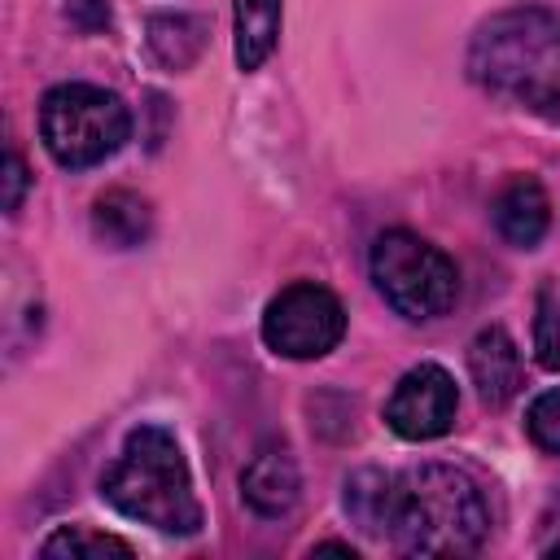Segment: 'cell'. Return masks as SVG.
Here are the masks:
<instances>
[{"label":"cell","mask_w":560,"mask_h":560,"mask_svg":"<svg viewBox=\"0 0 560 560\" xmlns=\"http://www.w3.org/2000/svg\"><path fill=\"white\" fill-rule=\"evenodd\" d=\"M490 512L481 486L455 464H411L389 472L385 538L407 556H468L486 542Z\"/></svg>","instance_id":"6da1fadb"},{"label":"cell","mask_w":560,"mask_h":560,"mask_svg":"<svg viewBox=\"0 0 560 560\" xmlns=\"http://www.w3.org/2000/svg\"><path fill=\"white\" fill-rule=\"evenodd\" d=\"M468 74L494 96L521 105L560 101V18L538 4H516L486 18L468 44Z\"/></svg>","instance_id":"7a4b0ae2"},{"label":"cell","mask_w":560,"mask_h":560,"mask_svg":"<svg viewBox=\"0 0 560 560\" xmlns=\"http://www.w3.org/2000/svg\"><path fill=\"white\" fill-rule=\"evenodd\" d=\"M101 499L162 534H197L201 503L192 494L188 459L162 424H140L127 433L122 455L101 472Z\"/></svg>","instance_id":"3957f363"},{"label":"cell","mask_w":560,"mask_h":560,"mask_svg":"<svg viewBox=\"0 0 560 560\" xmlns=\"http://www.w3.org/2000/svg\"><path fill=\"white\" fill-rule=\"evenodd\" d=\"M131 136L127 105L96 83H57L39 101V140L66 171H88L114 158Z\"/></svg>","instance_id":"277c9868"},{"label":"cell","mask_w":560,"mask_h":560,"mask_svg":"<svg viewBox=\"0 0 560 560\" xmlns=\"http://www.w3.org/2000/svg\"><path fill=\"white\" fill-rule=\"evenodd\" d=\"M372 280L381 298L407 319H438L459 298L455 262L416 232H381L372 241Z\"/></svg>","instance_id":"5b68a950"},{"label":"cell","mask_w":560,"mask_h":560,"mask_svg":"<svg viewBox=\"0 0 560 560\" xmlns=\"http://www.w3.org/2000/svg\"><path fill=\"white\" fill-rule=\"evenodd\" d=\"M346 332V306L332 289L298 280L280 289L262 311V341L280 359H324Z\"/></svg>","instance_id":"8992f818"},{"label":"cell","mask_w":560,"mask_h":560,"mask_svg":"<svg viewBox=\"0 0 560 560\" xmlns=\"http://www.w3.org/2000/svg\"><path fill=\"white\" fill-rule=\"evenodd\" d=\"M455 407L459 394L451 372L442 363H416L411 372L398 376L394 394L385 398V424L407 442H429L451 429Z\"/></svg>","instance_id":"52a82bcc"},{"label":"cell","mask_w":560,"mask_h":560,"mask_svg":"<svg viewBox=\"0 0 560 560\" xmlns=\"http://www.w3.org/2000/svg\"><path fill=\"white\" fill-rule=\"evenodd\" d=\"M468 376H472L481 402H490V407H503L521 389V350H516V341L499 324H490V328H481L472 337V346H468Z\"/></svg>","instance_id":"ba28073f"},{"label":"cell","mask_w":560,"mask_h":560,"mask_svg":"<svg viewBox=\"0 0 560 560\" xmlns=\"http://www.w3.org/2000/svg\"><path fill=\"white\" fill-rule=\"evenodd\" d=\"M298 490L302 477L284 446H262L241 472V494L258 516H284L298 503Z\"/></svg>","instance_id":"9c48e42d"},{"label":"cell","mask_w":560,"mask_h":560,"mask_svg":"<svg viewBox=\"0 0 560 560\" xmlns=\"http://www.w3.org/2000/svg\"><path fill=\"white\" fill-rule=\"evenodd\" d=\"M547 223H551V201L542 192L538 179L529 175H516L499 197H494V228L508 245L516 249H534L542 236H547Z\"/></svg>","instance_id":"30bf717a"},{"label":"cell","mask_w":560,"mask_h":560,"mask_svg":"<svg viewBox=\"0 0 560 560\" xmlns=\"http://www.w3.org/2000/svg\"><path fill=\"white\" fill-rule=\"evenodd\" d=\"M92 232L114 245V249H131L149 236V206L144 197L127 192V188H109L105 197H96L92 206Z\"/></svg>","instance_id":"8fae6325"},{"label":"cell","mask_w":560,"mask_h":560,"mask_svg":"<svg viewBox=\"0 0 560 560\" xmlns=\"http://www.w3.org/2000/svg\"><path fill=\"white\" fill-rule=\"evenodd\" d=\"M280 35V0H236V66L258 70Z\"/></svg>","instance_id":"7c38bea8"},{"label":"cell","mask_w":560,"mask_h":560,"mask_svg":"<svg viewBox=\"0 0 560 560\" xmlns=\"http://www.w3.org/2000/svg\"><path fill=\"white\" fill-rule=\"evenodd\" d=\"M149 48L158 52L162 66L184 70L206 48V26L197 18H184V13H162V18L149 22Z\"/></svg>","instance_id":"4fadbf2b"},{"label":"cell","mask_w":560,"mask_h":560,"mask_svg":"<svg viewBox=\"0 0 560 560\" xmlns=\"http://www.w3.org/2000/svg\"><path fill=\"white\" fill-rule=\"evenodd\" d=\"M350 521L363 534L385 538V508H389V472L381 468H359L354 477H346V494H341Z\"/></svg>","instance_id":"5bb4252c"},{"label":"cell","mask_w":560,"mask_h":560,"mask_svg":"<svg viewBox=\"0 0 560 560\" xmlns=\"http://www.w3.org/2000/svg\"><path fill=\"white\" fill-rule=\"evenodd\" d=\"M48 560H57V556H66V560H105V556H131V547L122 542V538H114V534H96V529H83V525H66V529H57L52 538H44V547H39Z\"/></svg>","instance_id":"9a60e30c"},{"label":"cell","mask_w":560,"mask_h":560,"mask_svg":"<svg viewBox=\"0 0 560 560\" xmlns=\"http://www.w3.org/2000/svg\"><path fill=\"white\" fill-rule=\"evenodd\" d=\"M534 359L560 372V276L542 280L534 302Z\"/></svg>","instance_id":"2e32d148"},{"label":"cell","mask_w":560,"mask_h":560,"mask_svg":"<svg viewBox=\"0 0 560 560\" xmlns=\"http://www.w3.org/2000/svg\"><path fill=\"white\" fill-rule=\"evenodd\" d=\"M525 429H529V438H534L538 451L560 455V389H547V394H538V398L529 402Z\"/></svg>","instance_id":"e0dca14e"},{"label":"cell","mask_w":560,"mask_h":560,"mask_svg":"<svg viewBox=\"0 0 560 560\" xmlns=\"http://www.w3.org/2000/svg\"><path fill=\"white\" fill-rule=\"evenodd\" d=\"M22 192H26V162L18 153H9V162H4V210L9 214L22 206Z\"/></svg>","instance_id":"ac0fdd59"},{"label":"cell","mask_w":560,"mask_h":560,"mask_svg":"<svg viewBox=\"0 0 560 560\" xmlns=\"http://www.w3.org/2000/svg\"><path fill=\"white\" fill-rule=\"evenodd\" d=\"M66 18L74 26H83V31H96V26L109 22V9H105V0H70L66 4Z\"/></svg>","instance_id":"d6986e66"},{"label":"cell","mask_w":560,"mask_h":560,"mask_svg":"<svg viewBox=\"0 0 560 560\" xmlns=\"http://www.w3.org/2000/svg\"><path fill=\"white\" fill-rule=\"evenodd\" d=\"M547 556H560V542H551V551H547Z\"/></svg>","instance_id":"ffe728a7"}]
</instances>
